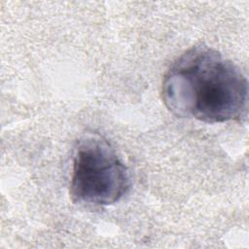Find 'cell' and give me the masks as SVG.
Wrapping results in <instances>:
<instances>
[{
    "label": "cell",
    "instance_id": "2",
    "mask_svg": "<svg viewBox=\"0 0 249 249\" xmlns=\"http://www.w3.org/2000/svg\"><path fill=\"white\" fill-rule=\"evenodd\" d=\"M130 186L126 166L98 134L83 136L75 148L70 195L75 202L105 206L119 201Z\"/></svg>",
    "mask_w": 249,
    "mask_h": 249
},
{
    "label": "cell",
    "instance_id": "1",
    "mask_svg": "<svg viewBox=\"0 0 249 249\" xmlns=\"http://www.w3.org/2000/svg\"><path fill=\"white\" fill-rule=\"evenodd\" d=\"M161 96L177 117L224 123L245 116L248 83L233 62L209 47L196 46L181 54L167 70Z\"/></svg>",
    "mask_w": 249,
    "mask_h": 249
}]
</instances>
